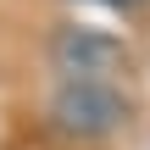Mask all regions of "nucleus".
<instances>
[{"label":"nucleus","instance_id":"obj_1","mask_svg":"<svg viewBox=\"0 0 150 150\" xmlns=\"http://www.w3.org/2000/svg\"><path fill=\"white\" fill-rule=\"evenodd\" d=\"M50 122L72 139H111L128 122V100L111 83H61L50 95Z\"/></svg>","mask_w":150,"mask_h":150},{"label":"nucleus","instance_id":"obj_2","mask_svg":"<svg viewBox=\"0 0 150 150\" xmlns=\"http://www.w3.org/2000/svg\"><path fill=\"white\" fill-rule=\"evenodd\" d=\"M50 67L61 72V83H111V72L128 67V50L100 28H61L50 39Z\"/></svg>","mask_w":150,"mask_h":150},{"label":"nucleus","instance_id":"obj_3","mask_svg":"<svg viewBox=\"0 0 150 150\" xmlns=\"http://www.w3.org/2000/svg\"><path fill=\"white\" fill-rule=\"evenodd\" d=\"M106 6H139V0H106Z\"/></svg>","mask_w":150,"mask_h":150}]
</instances>
